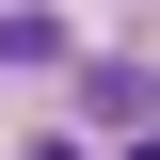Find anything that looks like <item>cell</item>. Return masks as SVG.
Listing matches in <instances>:
<instances>
[{"instance_id":"6da1fadb","label":"cell","mask_w":160,"mask_h":160,"mask_svg":"<svg viewBox=\"0 0 160 160\" xmlns=\"http://www.w3.org/2000/svg\"><path fill=\"white\" fill-rule=\"evenodd\" d=\"M80 112H96V128H144L160 80H144V64H80Z\"/></svg>"},{"instance_id":"3957f363","label":"cell","mask_w":160,"mask_h":160,"mask_svg":"<svg viewBox=\"0 0 160 160\" xmlns=\"http://www.w3.org/2000/svg\"><path fill=\"white\" fill-rule=\"evenodd\" d=\"M16 160H80V144H16Z\"/></svg>"},{"instance_id":"7a4b0ae2","label":"cell","mask_w":160,"mask_h":160,"mask_svg":"<svg viewBox=\"0 0 160 160\" xmlns=\"http://www.w3.org/2000/svg\"><path fill=\"white\" fill-rule=\"evenodd\" d=\"M112 160H160V128H128V144H112Z\"/></svg>"}]
</instances>
